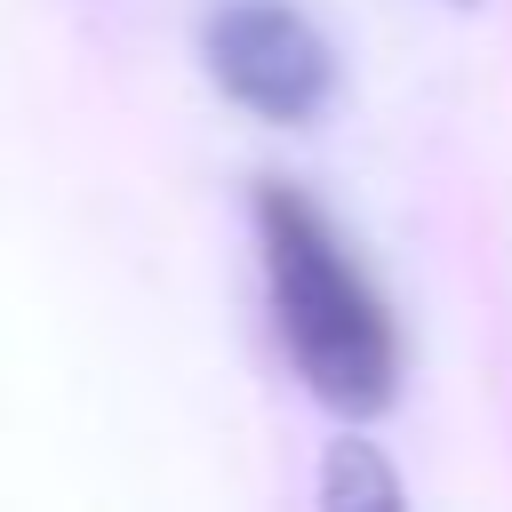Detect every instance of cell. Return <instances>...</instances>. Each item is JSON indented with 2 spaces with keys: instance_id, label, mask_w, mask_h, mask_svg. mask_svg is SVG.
<instances>
[{
  "instance_id": "6da1fadb",
  "label": "cell",
  "mask_w": 512,
  "mask_h": 512,
  "mask_svg": "<svg viewBox=\"0 0 512 512\" xmlns=\"http://www.w3.org/2000/svg\"><path fill=\"white\" fill-rule=\"evenodd\" d=\"M256 264L288 368L320 408L376 416L400 384V320L336 216L296 184H256Z\"/></svg>"
},
{
  "instance_id": "7a4b0ae2",
  "label": "cell",
  "mask_w": 512,
  "mask_h": 512,
  "mask_svg": "<svg viewBox=\"0 0 512 512\" xmlns=\"http://www.w3.org/2000/svg\"><path fill=\"white\" fill-rule=\"evenodd\" d=\"M200 64L272 128H312L336 96V48L296 0H216L200 24Z\"/></svg>"
},
{
  "instance_id": "3957f363",
  "label": "cell",
  "mask_w": 512,
  "mask_h": 512,
  "mask_svg": "<svg viewBox=\"0 0 512 512\" xmlns=\"http://www.w3.org/2000/svg\"><path fill=\"white\" fill-rule=\"evenodd\" d=\"M320 496H328V504H344V496H376V504H392V496H400V480H392V472H376V448H352V440H344V448L328 456Z\"/></svg>"
}]
</instances>
